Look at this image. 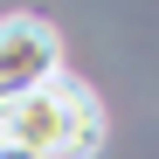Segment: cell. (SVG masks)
I'll return each instance as SVG.
<instances>
[{"mask_svg": "<svg viewBox=\"0 0 159 159\" xmlns=\"http://www.w3.org/2000/svg\"><path fill=\"white\" fill-rule=\"evenodd\" d=\"M0 145H14L28 159H97L104 152V104L90 97V83L56 76L28 97H7Z\"/></svg>", "mask_w": 159, "mask_h": 159, "instance_id": "1", "label": "cell"}, {"mask_svg": "<svg viewBox=\"0 0 159 159\" xmlns=\"http://www.w3.org/2000/svg\"><path fill=\"white\" fill-rule=\"evenodd\" d=\"M62 76V35L42 14H0V90L28 97Z\"/></svg>", "mask_w": 159, "mask_h": 159, "instance_id": "2", "label": "cell"}, {"mask_svg": "<svg viewBox=\"0 0 159 159\" xmlns=\"http://www.w3.org/2000/svg\"><path fill=\"white\" fill-rule=\"evenodd\" d=\"M0 159H28V152H14V145H0Z\"/></svg>", "mask_w": 159, "mask_h": 159, "instance_id": "3", "label": "cell"}, {"mask_svg": "<svg viewBox=\"0 0 159 159\" xmlns=\"http://www.w3.org/2000/svg\"><path fill=\"white\" fill-rule=\"evenodd\" d=\"M0 111H7V90H0Z\"/></svg>", "mask_w": 159, "mask_h": 159, "instance_id": "4", "label": "cell"}]
</instances>
